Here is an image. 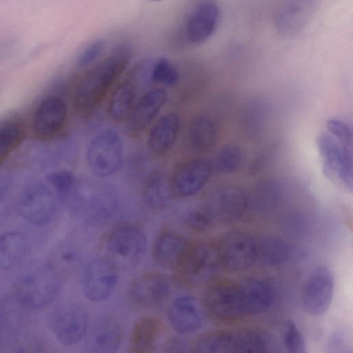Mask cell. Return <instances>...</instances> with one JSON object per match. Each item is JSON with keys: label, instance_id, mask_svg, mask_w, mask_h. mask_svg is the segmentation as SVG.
Returning a JSON list of instances; mask_svg holds the SVG:
<instances>
[{"label": "cell", "instance_id": "6da1fadb", "mask_svg": "<svg viewBox=\"0 0 353 353\" xmlns=\"http://www.w3.org/2000/svg\"><path fill=\"white\" fill-rule=\"evenodd\" d=\"M274 301L271 288L263 281L221 279L209 283L202 303L212 317L236 321L267 312Z\"/></svg>", "mask_w": 353, "mask_h": 353}, {"label": "cell", "instance_id": "7a4b0ae2", "mask_svg": "<svg viewBox=\"0 0 353 353\" xmlns=\"http://www.w3.org/2000/svg\"><path fill=\"white\" fill-rule=\"evenodd\" d=\"M130 60L128 50L118 47L82 77L74 94V105L79 115L88 117L98 108Z\"/></svg>", "mask_w": 353, "mask_h": 353}, {"label": "cell", "instance_id": "3957f363", "mask_svg": "<svg viewBox=\"0 0 353 353\" xmlns=\"http://www.w3.org/2000/svg\"><path fill=\"white\" fill-rule=\"evenodd\" d=\"M269 340L263 332L250 328L221 330L204 334L192 346L201 353L264 352Z\"/></svg>", "mask_w": 353, "mask_h": 353}, {"label": "cell", "instance_id": "277c9868", "mask_svg": "<svg viewBox=\"0 0 353 353\" xmlns=\"http://www.w3.org/2000/svg\"><path fill=\"white\" fill-rule=\"evenodd\" d=\"M59 284V274L52 265H39L19 279L16 287L17 301L28 309L44 308L57 296Z\"/></svg>", "mask_w": 353, "mask_h": 353}, {"label": "cell", "instance_id": "5b68a950", "mask_svg": "<svg viewBox=\"0 0 353 353\" xmlns=\"http://www.w3.org/2000/svg\"><path fill=\"white\" fill-rule=\"evenodd\" d=\"M316 145L324 174L332 182L338 183L352 192V148L341 143L328 132H321L318 135Z\"/></svg>", "mask_w": 353, "mask_h": 353}, {"label": "cell", "instance_id": "8992f818", "mask_svg": "<svg viewBox=\"0 0 353 353\" xmlns=\"http://www.w3.org/2000/svg\"><path fill=\"white\" fill-rule=\"evenodd\" d=\"M222 268L216 244L190 243L177 270L181 279L190 284L212 281Z\"/></svg>", "mask_w": 353, "mask_h": 353}, {"label": "cell", "instance_id": "52a82bcc", "mask_svg": "<svg viewBox=\"0 0 353 353\" xmlns=\"http://www.w3.org/2000/svg\"><path fill=\"white\" fill-rule=\"evenodd\" d=\"M123 157L122 139L110 129L98 133L90 141L86 153L88 167L99 178L115 174L122 165Z\"/></svg>", "mask_w": 353, "mask_h": 353}, {"label": "cell", "instance_id": "ba28073f", "mask_svg": "<svg viewBox=\"0 0 353 353\" xmlns=\"http://www.w3.org/2000/svg\"><path fill=\"white\" fill-rule=\"evenodd\" d=\"M110 260L117 267L129 268L143 259L147 245L145 234L139 228L123 225L113 230L107 239Z\"/></svg>", "mask_w": 353, "mask_h": 353}, {"label": "cell", "instance_id": "9c48e42d", "mask_svg": "<svg viewBox=\"0 0 353 353\" xmlns=\"http://www.w3.org/2000/svg\"><path fill=\"white\" fill-rule=\"evenodd\" d=\"M216 247L222 268L229 272L245 271L257 261V240L247 232L228 233Z\"/></svg>", "mask_w": 353, "mask_h": 353}, {"label": "cell", "instance_id": "30bf717a", "mask_svg": "<svg viewBox=\"0 0 353 353\" xmlns=\"http://www.w3.org/2000/svg\"><path fill=\"white\" fill-rule=\"evenodd\" d=\"M48 322L54 337L65 346L81 341L88 329L86 311L76 303H67L57 308L50 314Z\"/></svg>", "mask_w": 353, "mask_h": 353}, {"label": "cell", "instance_id": "8fae6325", "mask_svg": "<svg viewBox=\"0 0 353 353\" xmlns=\"http://www.w3.org/2000/svg\"><path fill=\"white\" fill-rule=\"evenodd\" d=\"M334 280L329 268L319 266L310 274L303 284L301 301L305 312L320 316L329 308L333 298Z\"/></svg>", "mask_w": 353, "mask_h": 353}, {"label": "cell", "instance_id": "7c38bea8", "mask_svg": "<svg viewBox=\"0 0 353 353\" xmlns=\"http://www.w3.org/2000/svg\"><path fill=\"white\" fill-rule=\"evenodd\" d=\"M117 267L108 257H98L85 266L82 278L85 296L92 301L108 299L117 285Z\"/></svg>", "mask_w": 353, "mask_h": 353}, {"label": "cell", "instance_id": "4fadbf2b", "mask_svg": "<svg viewBox=\"0 0 353 353\" xmlns=\"http://www.w3.org/2000/svg\"><path fill=\"white\" fill-rule=\"evenodd\" d=\"M19 212L21 217L32 225H47L55 212V202L52 192L42 183L29 185L19 199Z\"/></svg>", "mask_w": 353, "mask_h": 353}, {"label": "cell", "instance_id": "5bb4252c", "mask_svg": "<svg viewBox=\"0 0 353 353\" xmlns=\"http://www.w3.org/2000/svg\"><path fill=\"white\" fill-rule=\"evenodd\" d=\"M117 194L108 184L92 187L88 194L79 199L76 210L82 219L89 225H96L111 216L117 209Z\"/></svg>", "mask_w": 353, "mask_h": 353}, {"label": "cell", "instance_id": "9a60e30c", "mask_svg": "<svg viewBox=\"0 0 353 353\" xmlns=\"http://www.w3.org/2000/svg\"><path fill=\"white\" fill-rule=\"evenodd\" d=\"M169 279L158 272H148L137 277L128 290L130 303L136 307L149 308L162 303L169 296Z\"/></svg>", "mask_w": 353, "mask_h": 353}, {"label": "cell", "instance_id": "2e32d148", "mask_svg": "<svg viewBox=\"0 0 353 353\" xmlns=\"http://www.w3.org/2000/svg\"><path fill=\"white\" fill-rule=\"evenodd\" d=\"M245 191L235 185H227L216 189L207 205L215 221L231 223L241 219L248 207Z\"/></svg>", "mask_w": 353, "mask_h": 353}, {"label": "cell", "instance_id": "e0dca14e", "mask_svg": "<svg viewBox=\"0 0 353 353\" xmlns=\"http://www.w3.org/2000/svg\"><path fill=\"white\" fill-rule=\"evenodd\" d=\"M67 119V107L59 97L50 96L43 99L35 111L32 130L39 140H50L63 129Z\"/></svg>", "mask_w": 353, "mask_h": 353}, {"label": "cell", "instance_id": "ac0fdd59", "mask_svg": "<svg viewBox=\"0 0 353 353\" xmlns=\"http://www.w3.org/2000/svg\"><path fill=\"white\" fill-rule=\"evenodd\" d=\"M220 20V9L213 0L199 2L190 13L185 24V36L194 45L205 43L214 34Z\"/></svg>", "mask_w": 353, "mask_h": 353}, {"label": "cell", "instance_id": "d6986e66", "mask_svg": "<svg viewBox=\"0 0 353 353\" xmlns=\"http://www.w3.org/2000/svg\"><path fill=\"white\" fill-rule=\"evenodd\" d=\"M210 161L194 159L181 165L170 179L173 194L188 197L198 192L207 183L212 173Z\"/></svg>", "mask_w": 353, "mask_h": 353}, {"label": "cell", "instance_id": "ffe728a7", "mask_svg": "<svg viewBox=\"0 0 353 353\" xmlns=\"http://www.w3.org/2000/svg\"><path fill=\"white\" fill-rule=\"evenodd\" d=\"M167 100L163 88H154L145 93L126 118L125 129L132 137L139 136L152 122Z\"/></svg>", "mask_w": 353, "mask_h": 353}, {"label": "cell", "instance_id": "44dd1931", "mask_svg": "<svg viewBox=\"0 0 353 353\" xmlns=\"http://www.w3.org/2000/svg\"><path fill=\"white\" fill-rule=\"evenodd\" d=\"M317 0H285L274 17L277 31L287 37L301 32L316 10Z\"/></svg>", "mask_w": 353, "mask_h": 353}, {"label": "cell", "instance_id": "7402d4cb", "mask_svg": "<svg viewBox=\"0 0 353 353\" xmlns=\"http://www.w3.org/2000/svg\"><path fill=\"white\" fill-rule=\"evenodd\" d=\"M122 340L119 323L109 316L98 317L89 329L85 346L93 353H112L117 351Z\"/></svg>", "mask_w": 353, "mask_h": 353}, {"label": "cell", "instance_id": "603a6c76", "mask_svg": "<svg viewBox=\"0 0 353 353\" xmlns=\"http://www.w3.org/2000/svg\"><path fill=\"white\" fill-rule=\"evenodd\" d=\"M168 316L172 327L180 334L194 332L203 322L202 309L191 296L176 299L169 307Z\"/></svg>", "mask_w": 353, "mask_h": 353}, {"label": "cell", "instance_id": "cb8c5ba5", "mask_svg": "<svg viewBox=\"0 0 353 353\" xmlns=\"http://www.w3.org/2000/svg\"><path fill=\"white\" fill-rule=\"evenodd\" d=\"M180 130V119L174 113L159 118L151 128L148 137L150 150L156 155L168 152L174 144Z\"/></svg>", "mask_w": 353, "mask_h": 353}, {"label": "cell", "instance_id": "d4e9b609", "mask_svg": "<svg viewBox=\"0 0 353 353\" xmlns=\"http://www.w3.org/2000/svg\"><path fill=\"white\" fill-rule=\"evenodd\" d=\"M190 243L188 239L176 232H165L154 243V259L161 266L176 270Z\"/></svg>", "mask_w": 353, "mask_h": 353}, {"label": "cell", "instance_id": "484cf974", "mask_svg": "<svg viewBox=\"0 0 353 353\" xmlns=\"http://www.w3.org/2000/svg\"><path fill=\"white\" fill-rule=\"evenodd\" d=\"M161 327L160 320L156 317L147 316L140 318L136 321L132 330L130 351L134 353L152 352Z\"/></svg>", "mask_w": 353, "mask_h": 353}, {"label": "cell", "instance_id": "4316f807", "mask_svg": "<svg viewBox=\"0 0 353 353\" xmlns=\"http://www.w3.org/2000/svg\"><path fill=\"white\" fill-rule=\"evenodd\" d=\"M187 135L189 143L194 150L205 152L215 143L217 128L214 121L210 117L199 114L190 121Z\"/></svg>", "mask_w": 353, "mask_h": 353}, {"label": "cell", "instance_id": "83f0119b", "mask_svg": "<svg viewBox=\"0 0 353 353\" xmlns=\"http://www.w3.org/2000/svg\"><path fill=\"white\" fill-rule=\"evenodd\" d=\"M28 251L26 237L12 231L0 235V269L10 270L21 263Z\"/></svg>", "mask_w": 353, "mask_h": 353}, {"label": "cell", "instance_id": "f1b7e54d", "mask_svg": "<svg viewBox=\"0 0 353 353\" xmlns=\"http://www.w3.org/2000/svg\"><path fill=\"white\" fill-rule=\"evenodd\" d=\"M136 87L131 79L121 82L113 91L108 105L107 114L114 122L127 118L134 104Z\"/></svg>", "mask_w": 353, "mask_h": 353}, {"label": "cell", "instance_id": "f546056e", "mask_svg": "<svg viewBox=\"0 0 353 353\" xmlns=\"http://www.w3.org/2000/svg\"><path fill=\"white\" fill-rule=\"evenodd\" d=\"M174 195L170 179L162 172L151 174L143 186V196L145 203L153 210L165 208Z\"/></svg>", "mask_w": 353, "mask_h": 353}, {"label": "cell", "instance_id": "4dcf8cb0", "mask_svg": "<svg viewBox=\"0 0 353 353\" xmlns=\"http://www.w3.org/2000/svg\"><path fill=\"white\" fill-rule=\"evenodd\" d=\"M291 249L284 241L275 237H263L257 241V260L269 266H278L290 257Z\"/></svg>", "mask_w": 353, "mask_h": 353}, {"label": "cell", "instance_id": "1f68e13d", "mask_svg": "<svg viewBox=\"0 0 353 353\" xmlns=\"http://www.w3.org/2000/svg\"><path fill=\"white\" fill-rule=\"evenodd\" d=\"M26 137V128L20 121L12 119L0 124V165Z\"/></svg>", "mask_w": 353, "mask_h": 353}, {"label": "cell", "instance_id": "d6a6232c", "mask_svg": "<svg viewBox=\"0 0 353 353\" xmlns=\"http://www.w3.org/2000/svg\"><path fill=\"white\" fill-rule=\"evenodd\" d=\"M242 161L241 148L236 144L230 143L221 147L210 163L212 171L221 174H230L240 168Z\"/></svg>", "mask_w": 353, "mask_h": 353}, {"label": "cell", "instance_id": "836d02e7", "mask_svg": "<svg viewBox=\"0 0 353 353\" xmlns=\"http://www.w3.org/2000/svg\"><path fill=\"white\" fill-rule=\"evenodd\" d=\"M150 80L167 86L175 85L179 81V73L173 64L166 58H159L150 65Z\"/></svg>", "mask_w": 353, "mask_h": 353}, {"label": "cell", "instance_id": "e575fe53", "mask_svg": "<svg viewBox=\"0 0 353 353\" xmlns=\"http://www.w3.org/2000/svg\"><path fill=\"white\" fill-rule=\"evenodd\" d=\"M283 343L287 352L306 353L307 346L304 336L296 323L288 319L283 326Z\"/></svg>", "mask_w": 353, "mask_h": 353}, {"label": "cell", "instance_id": "d590c367", "mask_svg": "<svg viewBox=\"0 0 353 353\" xmlns=\"http://www.w3.org/2000/svg\"><path fill=\"white\" fill-rule=\"evenodd\" d=\"M185 221L188 226L197 232H205L213 226L215 221L207 205L189 212Z\"/></svg>", "mask_w": 353, "mask_h": 353}, {"label": "cell", "instance_id": "8d00e7d4", "mask_svg": "<svg viewBox=\"0 0 353 353\" xmlns=\"http://www.w3.org/2000/svg\"><path fill=\"white\" fill-rule=\"evenodd\" d=\"M48 181L61 194L68 196L75 190L77 181L75 175L69 170H59L48 176Z\"/></svg>", "mask_w": 353, "mask_h": 353}, {"label": "cell", "instance_id": "74e56055", "mask_svg": "<svg viewBox=\"0 0 353 353\" xmlns=\"http://www.w3.org/2000/svg\"><path fill=\"white\" fill-rule=\"evenodd\" d=\"M328 133L341 143L352 147L353 134L350 126L337 118H331L327 122Z\"/></svg>", "mask_w": 353, "mask_h": 353}, {"label": "cell", "instance_id": "f35d334b", "mask_svg": "<svg viewBox=\"0 0 353 353\" xmlns=\"http://www.w3.org/2000/svg\"><path fill=\"white\" fill-rule=\"evenodd\" d=\"M104 46V41L102 39L94 40L88 44L78 58V66L85 68L94 63L100 57Z\"/></svg>", "mask_w": 353, "mask_h": 353}, {"label": "cell", "instance_id": "ab89813d", "mask_svg": "<svg viewBox=\"0 0 353 353\" xmlns=\"http://www.w3.org/2000/svg\"><path fill=\"white\" fill-rule=\"evenodd\" d=\"M345 335L340 330L332 332L327 341V348L332 352H347L348 343Z\"/></svg>", "mask_w": 353, "mask_h": 353}, {"label": "cell", "instance_id": "60d3db41", "mask_svg": "<svg viewBox=\"0 0 353 353\" xmlns=\"http://www.w3.org/2000/svg\"><path fill=\"white\" fill-rule=\"evenodd\" d=\"M188 345L180 339H173L172 341L168 343L166 349L167 352H188Z\"/></svg>", "mask_w": 353, "mask_h": 353}, {"label": "cell", "instance_id": "b9f144b4", "mask_svg": "<svg viewBox=\"0 0 353 353\" xmlns=\"http://www.w3.org/2000/svg\"><path fill=\"white\" fill-rule=\"evenodd\" d=\"M74 257L75 254L71 251L66 252L63 254V260L67 262H71L74 260Z\"/></svg>", "mask_w": 353, "mask_h": 353}, {"label": "cell", "instance_id": "7bdbcfd3", "mask_svg": "<svg viewBox=\"0 0 353 353\" xmlns=\"http://www.w3.org/2000/svg\"><path fill=\"white\" fill-rule=\"evenodd\" d=\"M150 1H152V2H159V1H161L163 0H148Z\"/></svg>", "mask_w": 353, "mask_h": 353}, {"label": "cell", "instance_id": "ee69618b", "mask_svg": "<svg viewBox=\"0 0 353 353\" xmlns=\"http://www.w3.org/2000/svg\"><path fill=\"white\" fill-rule=\"evenodd\" d=\"M0 341H1V332H0Z\"/></svg>", "mask_w": 353, "mask_h": 353}]
</instances>
